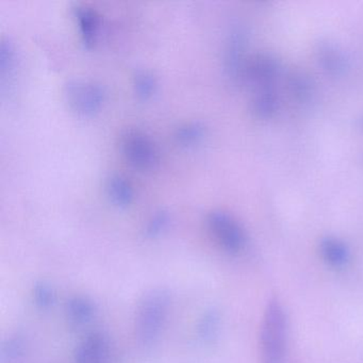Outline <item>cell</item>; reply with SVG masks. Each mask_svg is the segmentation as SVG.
I'll use <instances>...</instances> for the list:
<instances>
[{
  "label": "cell",
  "mask_w": 363,
  "mask_h": 363,
  "mask_svg": "<svg viewBox=\"0 0 363 363\" xmlns=\"http://www.w3.org/2000/svg\"><path fill=\"white\" fill-rule=\"evenodd\" d=\"M260 346L262 363H288V315L277 298H272L265 308Z\"/></svg>",
  "instance_id": "6da1fadb"
},
{
  "label": "cell",
  "mask_w": 363,
  "mask_h": 363,
  "mask_svg": "<svg viewBox=\"0 0 363 363\" xmlns=\"http://www.w3.org/2000/svg\"><path fill=\"white\" fill-rule=\"evenodd\" d=\"M133 86L138 99L147 101L156 94L158 82L152 72L141 69L133 76Z\"/></svg>",
  "instance_id": "2e32d148"
},
{
  "label": "cell",
  "mask_w": 363,
  "mask_h": 363,
  "mask_svg": "<svg viewBox=\"0 0 363 363\" xmlns=\"http://www.w3.org/2000/svg\"><path fill=\"white\" fill-rule=\"evenodd\" d=\"M359 123H360V124H359V127H360V128L363 129V116H362V118H361V120L359 121Z\"/></svg>",
  "instance_id": "7402d4cb"
},
{
  "label": "cell",
  "mask_w": 363,
  "mask_h": 363,
  "mask_svg": "<svg viewBox=\"0 0 363 363\" xmlns=\"http://www.w3.org/2000/svg\"><path fill=\"white\" fill-rule=\"evenodd\" d=\"M169 222H171V216L169 211L161 209L155 212L146 225V237H159L169 227Z\"/></svg>",
  "instance_id": "e0dca14e"
},
{
  "label": "cell",
  "mask_w": 363,
  "mask_h": 363,
  "mask_svg": "<svg viewBox=\"0 0 363 363\" xmlns=\"http://www.w3.org/2000/svg\"><path fill=\"white\" fill-rule=\"evenodd\" d=\"M207 135V127L201 121L184 123L176 128L174 139L182 147H194L199 145Z\"/></svg>",
  "instance_id": "9a60e30c"
},
{
  "label": "cell",
  "mask_w": 363,
  "mask_h": 363,
  "mask_svg": "<svg viewBox=\"0 0 363 363\" xmlns=\"http://www.w3.org/2000/svg\"><path fill=\"white\" fill-rule=\"evenodd\" d=\"M218 318L214 316L213 313L208 314L203 320V326L201 327L203 330V335L205 337H208V335H214V330L218 327Z\"/></svg>",
  "instance_id": "44dd1931"
},
{
  "label": "cell",
  "mask_w": 363,
  "mask_h": 363,
  "mask_svg": "<svg viewBox=\"0 0 363 363\" xmlns=\"http://www.w3.org/2000/svg\"><path fill=\"white\" fill-rule=\"evenodd\" d=\"M109 342L101 333L89 337L78 348L76 360L78 363H101L107 359Z\"/></svg>",
  "instance_id": "8fae6325"
},
{
  "label": "cell",
  "mask_w": 363,
  "mask_h": 363,
  "mask_svg": "<svg viewBox=\"0 0 363 363\" xmlns=\"http://www.w3.org/2000/svg\"><path fill=\"white\" fill-rule=\"evenodd\" d=\"M121 152L126 162L138 172L154 171L160 161L156 144L139 129L125 131L121 138Z\"/></svg>",
  "instance_id": "3957f363"
},
{
  "label": "cell",
  "mask_w": 363,
  "mask_h": 363,
  "mask_svg": "<svg viewBox=\"0 0 363 363\" xmlns=\"http://www.w3.org/2000/svg\"><path fill=\"white\" fill-rule=\"evenodd\" d=\"M281 69V60L276 55L259 52L247 61L243 78L258 89L269 88L279 77Z\"/></svg>",
  "instance_id": "8992f818"
},
{
  "label": "cell",
  "mask_w": 363,
  "mask_h": 363,
  "mask_svg": "<svg viewBox=\"0 0 363 363\" xmlns=\"http://www.w3.org/2000/svg\"><path fill=\"white\" fill-rule=\"evenodd\" d=\"M246 48H247V33L241 26H235L231 29L227 39L226 50H225L224 69L227 76L233 82L243 79L247 59H246Z\"/></svg>",
  "instance_id": "52a82bcc"
},
{
  "label": "cell",
  "mask_w": 363,
  "mask_h": 363,
  "mask_svg": "<svg viewBox=\"0 0 363 363\" xmlns=\"http://www.w3.org/2000/svg\"><path fill=\"white\" fill-rule=\"evenodd\" d=\"M315 54L316 60L323 71L333 77L344 75L350 67L347 55L335 42L329 40L320 41L316 46Z\"/></svg>",
  "instance_id": "ba28073f"
},
{
  "label": "cell",
  "mask_w": 363,
  "mask_h": 363,
  "mask_svg": "<svg viewBox=\"0 0 363 363\" xmlns=\"http://www.w3.org/2000/svg\"><path fill=\"white\" fill-rule=\"evenodd\" d=\"M207 224L212 235L227 252L235 254L243 250L246 242L245 233L230 214L222 210H214L208 214Z\"/></svg>",
  "instance_id": "277c9868"
},
{
  "label": "cell",
  "mask_w": 363,
  "mask_h": 363,
  "mask_svg": "<svg viewBox=\"0 0 363 363\" xmlns=\"http://www.w3.org/2000/svg\"><path fill=\"white\" fill-rule=\"evenodd\" d=\"M63 96L76 116L91 118L101 111L107 94L101 84L84 79H71L63 86Z\"/></svg>",
  "instance_id": "7a4b0ae2"
},
{
  "label": "cell",
  "mask_w": 363,
  "mask_h": 363,
  "mask_svg": "<svg viewBox=\"0 0 363 363\" xmlns=\"http://www.w3.org/2000/svg\"><path fill=\"white\" fill-rule=\"evenodd\" d=\"M69 312L71 318L77 323L90 320L94 313L93 305L84 298H74L69 301Z\"/></svg>",
  "instance_id": "ac0fdd59"
},
{
  "label": "cell",
  "mask_w": 363,
  "mask_h": 363,
  "mask_svg": "<svg viewBox=\"0 0 363 363\" xmlns=\"http://www.w3.org/2000/svg\"><path fill=\"white\" fill-rule=\"evenodd\" d=\"M288 88L295 101L307 104L315 94V84L309 74L303 71H294L289 76Z\"/></svg>",
  "instance_id": "4fadbf2b"
},
{
  "label": "cell",
  "mask_w": 363,
  "mask_h": 363,
  "mask_svg": "<svg viewBox=\"0 0 363 363\" xmlns=\"http://www.w3.org/2000/svg\"><path fill=\"white\" fill-rule=\"evenodd\" d=\"M320 250L323 259L333 267H343L350 259L347 245L335 237L323 238L320 243Z\"/></svg>",
  "instance_id": "5bb4252c"
},
{
  "label": "cell",
  "mask_w": 363,
  "mask_h": 363,
  "mask_svg": "<svg viewBox=\"0 0 363 363\" xmlns=\"http://www.w3.org/2000/svg\"><path fill=\"white\" fill-rule=\"evenodd\" d=\"M54 296L52 289L45 284L38 286L35 289V299L42 307H50L54 301Z\"/></svg>",
  "instance_id": "ffe728a7"
},
{
  "label": "cell",
  "mask_w": 363,
  "mask_h": 363,
  "mask_svg": "<svg viewBox=\"0 0 363 363\" xmlns=\"http://www.w3.org/2000/svg\"><path fill=\"white\" fill-rule=\"evenodd\" d=\"M73 13L77 22L82 43L84 48L90 50L96 43L97 35H99V24H101L99 14L94 10L84 6H77L74 8Z\"/></svg>",
  "instance_id": "9c48e42d"
},
{
  "label": "cell",
  "mask_w": 363,
  "mask_h": 363,
  "mask_svg": "<svg viewBox=\"0 0 363 363\" xmlns=\"http://www.w3.org/2000/svg\"><path fill=\"white\" fill-rule=\"evenodd\" d=\"M250 109L256 118L267 120L273 118L279 109V99L272 86L258 89L250 104Z\"/></svg>",
  "instance_id": "7c38bea8"
},
{
  "label": "cell",
  "mask_w": 363,
  "mask_h": 363,
  "mask_svg": "<svg viewBox=\"0 0 363 363\" xmlns=\"http://www.w3.org/2000/svg\"><path fill=\"white\" fill-rule=\"evenodd\" d=\"M16 62V50L10 42L3 40L0 44V69L1 74L12 69Z\"/></svg>",
  "instance_id": "d6986e66"
},
{
  "label": "cell",
  "mask_w": 363,
  "mask_h": 363,
  "mask_svg": "<svg viewBox=\"0 0 363 363\" xmlns=\"http://www.w3.org/2000/svg\"><path fill=\"white\" fill-rule=\"evenodd\" d=\"M167 295L161 292L152 293L142 303L139 314V335L144 343H152L159 335L162 320L167 314Z\"/></svg>",
  "instance_id": "5b68a950"
},
{
  "label": "cell",
  "mask_w": 363,
  "mask_h": 363,
  "mask_svg": "<svg viewBox=\"0 0 363 363\" xmlns=\"http://www.w3.org/2000/svg\"><path fill=\"white\" fill-rule=\"evenodd\" d=\"M106 193L110 203L118 208L129 207L135 199L133 184L120 174H112L107 178Z\"/></svg>",
  "instance_id": "30bf717a"
}]
</instances>
